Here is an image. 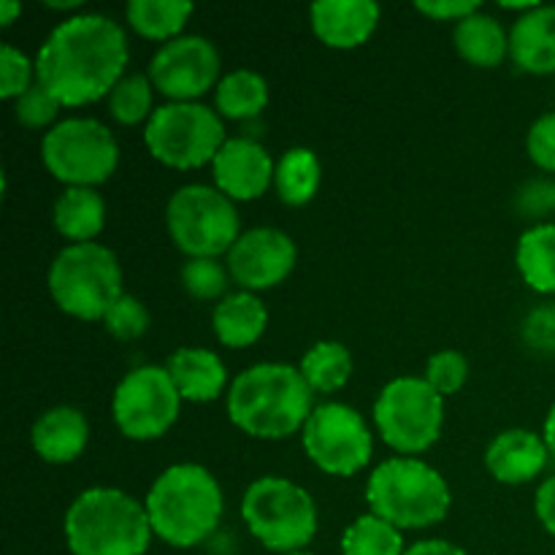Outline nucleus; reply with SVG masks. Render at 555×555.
<instances>
[{
  "label": "nucleus",
  "instance_id": "1",
  "mask_svg": "<svg viewBox=\"0 0 555 555\" xmlns=\"http://www.w3.org/2000/svg\"><path fill=\"white\" fill-rule=\"evenodd\" d=\"M130 60L122 25L103 14H76L60 22L36 54V81L60 106H87L112 95Z\"/></svg>",
  "mask_w": 555,
  "mask_h": 555
},
{
  "label": "nucleus",
  "instance_id": "2",
  "mask_svg": "<svg viewBox=\"0 0 555 555\" xmlns=\"http://www.w3.org/2000/svg\"><path fill=\"white\" fill-rule=\"evenodd\" d=\"M312 393L301 369L291 363H255L228 390V417L255 439H285L312 415Z\"/></svg>",
  "mask_w": 555,
  "mask_h": 555
},
{
  "label": "nucleus",
  "instance_id": "3",
  "mask_svg": "<svg viewBox=\"0 0 555 555\" xmlns=\"http://www.w3.org/2000/svg\"><path fill=\"white\" fill-rule=\"evenodd\" d=\"M144 507L152 534L184 551L215 534L225 499L209 469L198 464H173L152 482Z\"/></svg>",
  "mask_w": 555,
  "mask_h": 555
},
{
  "label": "nucleus",
  "instance_id": "4",
  "mask_svg": "<svg viewBox=\"0 0 555 555\" xmlns=\"http://www.w3.org/2000/svg\"><path fill=\"white\" fill-rule=\"evenodd\" d=\"M70 555H144L152 526L146 507L119 488H90L65 513Z\"/></svg>",
  "mask_w": 555,
  "mask_h": 555
},
{
  "label": "nucleus",
  "instance_id": "5",
  "mask_svg": "<svg viewBox=\"0 0 555 555\" xmlns=\"http://www.w3.org/2000/svg\"><path fill=\"white\" fill-rule=\"evenodd\" d=\"M450 502L453 499L444 477L417 459L383 461L366 482L369 513L399 531L442 524Z\"/></svg>",
  "mask_w": 555,
  "mask_h": 555
},
{
  "label": "nucleus",
  "instance_id": "6",
  "mask_svg": "<svg viewBox=\"0 0 555 555\" xmlns=\"http://www.w3.org/2000/svg\"><path fill=\"white\" fill-rule=\"evenodd\" d=\"M49 293L65 314L103 320L122 293L117 255L98 242L68 244L49 269Z\"/></svg>",
  "mask_w": 555,
  "mask_h": 555
},
{
  "label": "nucleus",
  "instance_id": "7",
  "mask_svg": "<svg viewBox=\"0 0 555 555\" xmlns=\"http://www.w3.org/2000/svg\"><path fill=\"white\" fill-rule=\"evenodd\" d=\"M242 518L249 534L274 553H298L318 534V507L309 491L285 477H260L244 491Z\"/></svg>",
  "mask_w": 555,
  "mask_h": 555
},
{
  "label": "nucleus",
  "instance_id": "8",
  "mask_svg": "<svg viewBox=\"0 0 555 555\" xmlns=\"http://www.w3.org/2000/svg\"><path fill=\"white\" fill-rule=\"evenodd\" d=\"M225 141L220 114L195 101L166 103L155 108L144 125V144L150 155L179 171L211 163Z\"/></svg>",
  "mask_w": 555,
  "mask_h": 555
},
{
  "label": "nucleus",
  "instance_id": "9",
  "mask_svg": "<svg viewBox=\"0 0 555 555\" xmlns=\"http://www.w3.org/2000/svg\"><path fill=\"white\" fill-rule=\"evenodd\" d=\"M168 236L190 258H217L238 242L236 204L209 184H184L168 198Z\"/></svg>",
  "mask_w": 555,
  "mask_h": 555
},
{
  "label": "nucleus",
  "instance_id": "10",
  "mask_svg": "<svg viewBox=\"0 0 555 555\" xmlns=\"http://www.w3.org/2000/svg\"><path fill=\"white\" fill-rule=\"evenodd\" d=\"M444 396L426 377H396L374 401V426L396 453H426L442 434Z\"/></svg>",
  "mask_w": 555,
  "mask_h": 555
},
{
  "label": "nucleus",
  "instance_id": "11",
  "mask_svg": "<svg viewBox=\"0 0 555 555\" xmlns=\"http://www.w3.org/2000/svg\"><path fill=\"white\" fill-rule=\"evenodd\" d=\"M41 160L57 182L68 188H95L106 182L119 163L112 130L92 117H68L47 130Z\"/></svg>",
  "mask_w": 555,
  "mask_h": 555
},
{
  "label": "nucleus",
  "instance_id": "12",
  "mask_svg": "<svg viewBox=\"0 0 555 555\" xmlns=\"http://www.w3.org/2000/svg\"><path fill=\"white\" fill-rule=\"evenodd\" d=\"M304 453L325 475L352 477L372 461L374 439L369 423L347 404L314 406L301 434Z\"/></svg>",
  "mask_w": 555,
  "mask_h": 555
},
{
  "label": "nucleus",
  "instance_id": "13",
  "mask_svg": "<svg viewBox=\"0 0 555 555\" xmlns=\"http://www.w3.org/2000/svg\"><path fill=\"white\" fill-rule=\"evenodd\" d=\"M179 396L166 366H139L125 374L112 399L114 423L135 442L163 437L179 417Z\"/></svg>",
  "mask_w": 555,
  "mask_h": 555
},
{
  "label": "nucleus",
  "instance_id": "14",
  "mask_svg": "<svg viewBox=\"0 0 555 555\" xmlns=\"http://www.w3.org/2000/svg\"><path fill=\"white\" fill-rule=\"evenodd\" d=\"M220 52L204 36H179L150 60V79L173 103H190L220 85Z\"/></svg>",
  "mask_w": 555,
  "mask_h": 555
},
{
  "label": "nucleus",
  "instance_id": "15",
  "mask_svg": "<svg viewBox=\"0 0 555 555\" xmlns=\"http://www.w3.org/2000/svg\"><path fill=\"white\" fill-rule=\"evenodd\" d=\"M298 258L293 238L280 228H253L228 253V274L244 291H269L287 280Z\"/></svg>",
  "mask_w": 555,
  "mask_h": 555
},
{
  "label": "nucleus",
  "instance_id": "16",
  "mask_svg": "<svg viewBox=\"0 0 555 555\" xmlns=\"http://www.w3.org/2000/svg\"><path fill=\"white\" fill-rule=\"evenodd\" d=\"M274 160L255 139H228L211 160V177L231 201H255L274 182Z\"/></svg>",
  "mask_w": 555,
  "mask_h": 555
},
{
  "label": "nucleus",
  "instance_id": "17",
  "mask_svg": "<svg viewBox=\"0 0 555 555\" xmlns=\"http://www.w3.org/2000/svg\"><path fill=\"white\" fill-rule=\"evenodd\" d=\"M379 5L374 0H318L309 9L312 30L325 47L356 49L372 38L379 22Z\"/></svg>",
  "mask_w": 555,
  "mask_h": 555
},
{
  "label": "nucleus",
  "instance_id": "18",
  "mask_svg": "<svg viewBox=\"0 0 555 555\" xmlns=\"http://www.w3.org/2000/svg\"><path fill=\"white\" fill-rule=\"evenodd\" d=\"M547 455L551 450L540 434L529 428H509L488 444L486 466L499 482L520 486V482H531L545 469Z\"/></svg>",
  "mask_w": 555,
  "mask_h": 555
},
{
  "label": "nucleus",
  "instance_id": "19",
  "mask_svg": "<svg viewBox=\"0 0 555 555\" xmlns=\"http://www.w3.org/2000/svg\"><path fill=\"white\" fill-rule=\"evenodd\" d=\"M90 439V423L76 406H52L30 431L33 450L49 464H70L79 459Z\"/></svg>",
  "mask_w": 555,
  "mask_h": 555
},
{
  "label": "nucleus",
  "instance_id": "20",
  "mask_svg": "<svg viewBox=\"0 0 555 555\" xmlns=\"http://www.w3.org/2000/svg\"><path fill=\"white\" fill-rule=\"evenodd\" d=\"M509 57L529 74H555V5H537L515 20Z\"/></svg>",
  "mask_w": 555,
  "mask_h": 555
},
{
  "label": "nucleus",
  "instance_id": "21",
  "mask_svg": "<svg viewBox=\"0 0 555 555\" xmlns=\"http://www.w3.org/2000/svg\"><path fill=\"white\" fill-rule=\"evenodd\" d=\"M166 369L184 401L206 404L225 390V363L217 352L204 350V347H182L168 358Z\"/></svg>",
  "mask_w": 555,
  "mask_h": 555
},
{
  "label": "nucleus",
  "instance_id": "22",
  "mask_svg": "<svg viewBox=\"0 0 555 555\" xmlns=\"http://www.w3.org/2000/svg\"><path fill=\"white\" fill-rule=\"evenodd\" d=\"M266 323H269L266 304L249 291H238L220 298V304L215 307V314H211L215 336L220 339V345L231 347V350L253 347L263 336Z\"/></svg>",
  "mask_w": 555,
  "mask_h": 555
},
{
  "label": "nucleus",
  "instance_id": "23",
  "mask_svg": "<svg viewBox=\"0 0 555 555\" xmlns=\"http://www.w3.org/2000/svg\"><path fill=\"white\" fill-rule=\"evenodd\" d=\"M106 225V201L95 188H68L54 201V228L74 244H87Z\"/></svg>",
  "mask_w": 555,
  "mask_h": 555
},
{
  "label": "nucleus",
  "instance_id": "24",
  "mask_svg": "<svg viewBox=\"0 0 555 555\" xmlns=\"http://www.w3.org/2000/svg\"><path fill=\"white\" fill-rule=\"evenodd\" d=\"M453 43L461 57L477 68H496L509 52V36L504 33L502 22L482 11L455 22Z\"/></svg>",
  "mask_w": 555,
  "mask_h": 555
},
{
  "label": "nucleus",
  "instance_id": "25",
  "mask_svg": "<svg viewBox=\"0 0 555 555\" xmlns=\"http://www.w3.org/2000/svg\"><path fill=\"white\" fill-rule=\"evenodd\" d=\"M515 263L531 291L555 296V222H540L520 236Z\"/></svg>",
  "mask_w": 555,
  "mask_h": 555
},
{
  "label": "nucleus",
  "instance_id": "26",
  "mask_svg": "<svg viewBox=\"0 0 555 555\" xmlns=\"http://www.w3.org/2000/svg\"><path fill=\"white\" fill-rule=\"evenodd\" d=\"M320 182H323V166H320V157L307 146H293L276 163L274 184L287 206L309 204L318 195Z\"/></svg>",
  "mask_w": 555,
  "mask_h": 555
},
{
  "label": "nucleus",
  "instance_id": "27",
  "mask_svg": "<svg viewBox=\"0 0 555 555\" xmlns=\"http://www.w3.org/2000/svg\"><path fill=\"white\" fill-rule=\"evenodd\" d=\"M215 106L217 114H222L228 119L258 117L269 106V81L258 70H231L217 85Z\"/></svg>",
  "mask_w": 555,
  "mask_h": 555
},
{
  "label": "nucleus",
  "instance_id": "28",
  "mask_svg": "<svg viewBox=\"0 0 555 555\" xmlns=\"http://www.w3.org/2000/svg\"><path fill=\"white\" fill-rule=\"evenodd\" d=\"M193 11L195 5L188 0H130L125 16L139 36L168 43L179 38Z\"/></svg>",
  "mask_w": 555,
  "mask_h": 555
},
{
  "label": "nucleus",
  "instance_id": "29",
  "mask_svg": "<svg viewBox=\"0 0 555 555\" xmlns=\"http://www.w3.org/2000/svg\"><path fill=\"white\" fill-rule=\"evenodd\" d=\"M314 393H336L352 377V356L341 341H318L298 363Z\"/></svg>",
  "mask_w": 555,
  "mask_h": 555
},
{
  "label": "nucleus",
  "instance_id": "30",
  "mask_svg": "<svg viewBox=\"0 0 555 555\" xmlns=\"http://www.w3.org/2000/svg\"><path fill=\"white\" fill-rule=\"evenodd\" d=\"M404 537L377 515H361L341 534V555H404Z\"/></svg>",
  "mask_w": 555,
  "mask_h": 555
},
{
  "label": "nucleus",
  "instance_id": "31",
  "mask_svg": "<svg viewBox=\"0 0 555 555\" xmlns=\"http://www.w3.org/2000/svg\"><path fill=\"white\" fill-rule=\"evenodd\" d=\"M152 79L144 74H125L108 95V112L119 125H139L152 117Z\"/></svg>",
  "mask_w": 555,
  "mask_h": 555
},
{
  "label": "nucleus",
  "instance_id": "32",
  "mask_svg": "<svg viewBox=\"0 0 555 555\" xmlns=\"http://www.w3.org/2000/svg\"><path fill=\"white\" fill-rule=\"evenodd\" d=\"M228 276H231L228 266H222L217 258H190L182 269V285L193 298L211 301L225 293Z\"/></svg>",
  "mask_w": 555,
  "mask_h": 555
},
{
  "label": "nucleus",
  "instance_id": "33",
  "mask_svg": "<svg viewBox=\"0 0 555 555\" xmlns=\"http://www.w3.org/2000/svg\"><path fill=\"white\" fill-rule=\"evenodd\" d=\"M36 63L11 43L0 47V98L16 101L36 85Z\"/></svg>",
  "mask_w": 555,
  "mask_h": 555
},
{
  "label": "nucleus",
  "instance_id": "34",
  "mask_svg": "<svg viewBox=\"0 0 555 555\" xmlns=\"http://www.w3.org/2000/svg\"><path fill=\"white\" fill-rule=\"evenodd\" d=\"M103 325H106L108 334L119 341H133L139 336L146 334L150 328V312H146L144 304L135 296H119L117 304L106 312L103 318Z\"/></svg>",
  "mask_w": 555,
  "mask_h": 555
},
{
  "label": "nucleus",
  "instance_id": "35",
  "mask_svg": "<svg viewBox=\"0 0 555 555\" xmlns=\"http://www.w3.org/2000/svg\"><path fill=\"white\" fill-rule=\"evenodd\" d=\"M57 112H60V103L54 101L52 92H49L43 85H38V81L25 92V95H20L14 101L16 122L25 125V128L30 130L49 128V125L54 128V125H57L54 122Z\"/></svg>",
  "mask_w": 555,
  "mask_h": 555
},
{
  "label": "nucleus",
  "instance_id": "36",
  "mask_svg": "<svg viewBox=\"0 0 555 555\" xmlns=\"http://www.w3.org/2000/svg\"><path fill=\"white\" fill-rule=\"evenodd\" d=\"M466 374H469V363L461 352L442 350L437 356L428 358L426 366V383L437 390L439 396H453L464 388Z\"/></svg>",
  "mask_w": 555,
  "mask_h": 555
},
{
  "label": "nucleus",
  "instance_id": "37",
  "mask_svg": "<svg viewBox=\"0 0 555 555\" xmlns=\"http://www.w3.org/2000/svg\"><path fill=\"white\" fill-rule=\"evenodd\" d=\"M526 150H529V157L534 160V166H540L542 171L555 173V112L542 114L531 125Z\"/></svg>",
  "mask_w": 555,
  "mask_h": 555
},
{
  "label": "nucleus",
  "instance_id": "38",
  "mask_svg": "<svg viewBox=\"0 0 555 555\" xmlns=\"http://www.w3.org/2000/svg\"><path fill=\"white\" fill-rule=\"evenodd\" d=\"M524 341L540 352H555V304L531 309L524 320Z\"/></svg>",
  "mask_w": 555,
  "mask_h": 555
},
{
  "label": "nucleus",
  "instance_id": "39",
  "mask_svg": "<svg viewBox=\"0 0 555 555\" xmlns=\"http://www.w3.org/2000/svg\"><path fill=\"white\" fill-rule=\"evenodd\" d=\"M415 9L431 20L461 22L480 11V0H434V3L431 0H417Z\"/></svg>",
  "mask_w": 555,
  "mask_h": 555
},
{
  "label": "nucleus",
  "instance_id": "40",
  "mask_svg": "<svg viewBox=\"0 0 555 555\" xmlns=\"http://www.w3.org/2000/svg\"><path fill=\"white\" fill-rule=\"evenodd\" d=\"M520 206L531 215H545L555 209V184L551 182H531L529 188L520 193Z\"/></svg>",
  "mask_w": 555,
  "mask_h": 555
},
{
  "label": "nucleus",
  "instance_id": "41",
  "mask_svg": "<svg viewBox=\"0 0 555 555\" xmlns=\"http://www.w3.org/2000/svg\"><path fill=\"white\" fill-rule=\"evenodd\" d=\"M534 513L537 518H540V524L545 526L547 534L555 537V475L547 477V480L537 488Z\"/></svg>",
  "mask_w": 555,
  "mask_h": 555
},
{
  "label": "nucleus",
  "instance_id": "42",
  "mask_svg": "<svg viewBox=\"0 0 555 555\" xmlns=\"http://www.w3.org/2000/svg\"><path fill=\"white\" fill-rule=\"evenodd\" d=\"M404 555H469V553L448 540H423V542H415L412 547H406Z\"/></svg>",
  "mask_w": 555,
  "mask_h": 555
},
{
  "label": "nucleus",
  "instance_id": "43",
  "mask_svg": "<svg viewBox=\"0 0 555 555\" xmlns=\"http://www.w3.org/2000/svg\"><path fill=\"white\" fill-rule=\"evenodd\" d=\"M542 439H545L551 455H555V404L551 406V412H547V417H545V426H542Z\"/></svg>",
  "mask_w": 555,
  "mask_h": 555
},
{
  "label": "nucleus",
  "instance_id": "44",
  "mask_svg": "<svg viewBox=\"0 0 555 555\" xmlns=\"http://www.w3.org/2000/svg\"><path fill=\"white\" fill-rule=\"evenodd\" d=\"M16 14H22V5L14 0H0V25H11L16 20Z\"/></svg>",
  "mask_w": 555,
  "mask_h": 555
},
{
  "label": "nucleus",
  "instance_id": "45",
  "mask_svg": "<svg viewBox=\"0 0 555 555\" xmlns=\"http://www.w3.org/2000/svg\"><path fill=\"white\" fill-rule=\"evenodd\" d=\"M49 9H76L79 5V0H68V3H47Z\"/></svg>",
  "mask_w": 555,
  "mask_h": 555
},
{
  "label": "nucleus",
  "instance_id": "46",
  "mask_svg": "<svg viewBox=\"0 0 555 555\" xmlns=\"http://www.w3.org/2000/svg\"><path fill=\"white\" fill-rule=\"evenodd\" d=\"M287 555H314V553H307V551H298V553H287Z\"/></svg>",
  "mask_w": 555,
  "mask_h": 555
}]
</instances>
